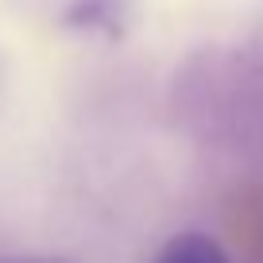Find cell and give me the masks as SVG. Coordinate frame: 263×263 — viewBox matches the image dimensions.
<instances>
[{"label":"cell","mask_w":263,"mask_h":263,"mask_svg":"<svg viewBox=\"0 0 263 263\" xmlns=\"http://www.w3.org/2000/svg\"><path fill=\"white\" fill-rule=\"evenodd\" d=\"M151 263H232V259L209 232H178L159 248Z\"/></svg>","instance_id":"6da1fadb"},{"label":"cell","mask_w":263,"mask_h":263,"mask_svg":"<svg viewBox=\"0 0 263 263\" xmlns=\"http://www.w3.org/2000/svg\"><path fill=\"white\" fill-rule=\"evenodd\" d=\"M66 20L74 27H89V31H97V27H116V20H120V0H74L70 12H66Z\"/></svg>","instance_id":"7a4b0ae2"},{"label":"cell","mask_w":263,"mask_h":263,"mask_svg":"<svg viewBox=\"0 0 263 263\" xmlns=\"http://www.w3.org/2000/svg\"><path fill=\"white\" fill-rule=\"evenodd\" d=\"M0 263H66V259H0Z\"/></svg>","instance_id":"3957f363"}]
</instances>
